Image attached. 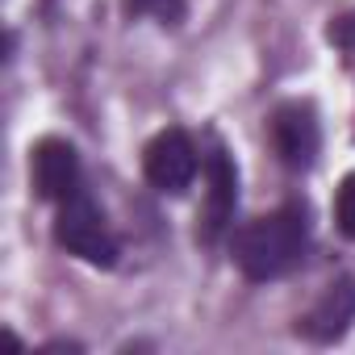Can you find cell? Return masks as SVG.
Listing matches in <instances>:
<instances>
[{
  "label": "cell",
  "instance_id": "2",
  "mask_svg": "<svg viewBox=\"0 0 355 355\" xmlns=\"http://www.w3.org/2000/svg\"><path fill=\"white\" fill-rule=\"evenodd\" d=\"M55 243L63 251H71L76 259L84 263H96V268H113L121 247L105 222V214L96 209V201L88 193H76L67 201H59V218H55Z\"/></svg>",
  "mask_w": 355,
  "mask_h": 355
},
{
  "label": "cell",
  "instance_id": "9",
  "mask_svg": "<svg viewBox=\"0 0 355 355\" xmlns=\"http://www.w3.org/2000/svg\"><path fill=\"white\" fill-rule=\"evenodd\" d=\"M125 9H130V13H155V17H163V21H175V17L184 13L180 0H125Z\"/></svg>",
  "mask_w": 355,
  "mask_h": 355
},
{
  "label": "cell",
  "instance_id": "3",
  "mask_svg": "<svg viewBox=\"0 0 355 355\" xmlns=\"http://www.w3.org/2000/svg\"><path fill=\"white\" fill-rule=\"evenodd\" d=\"M142 171L159 193H184L197 180V146L184 130H163L142 155Z\"/></svg>",
  "mask_w": 355,
  "mask_h": 355
},
{
  "label": "cell",
  "instance_id": "8",
  "mask_svg": "<svg viewBox=\"0 0 355 355\" xmlns=\"http://www.w3.org/2000/svg\"><path fill=\"white\" fill-rule=\"evenodd\" d=\"M334 222H338V230L347 239H355V171L343 180V189L334 197Z\"/></svg>",
  "mask_w": 355,
  "mask_h": 355
},
{
  "label": "cell",
  "instance_id": "7",
  "mask_svg": "<svg viewBox=\"0 0 355 355\" xmlns=\"http://www.w3.org/2000/svg\"><path fill=\"white\" fill-rule=\"evenodd\" d=\"M351 322H355V280L343 276V280H334V284L318 297V305L301 318V330H305L313 343H334V338H343V334L351 330Z\"/></svg>",
  "mask_w": 355,
  "mask_h": 355
},
{
  "label": "cell",
  "instance_id": "1",
  "mask_svg": "<svg viewBox=\"0 0 355 355\" xmlns=\"http://www.w3.org/2000/svg\"><path fill=\"white\" fill-rule=\"evenodd\" d=\"M309 247V222L301 205H284L268 218L247 222L234 234V263L247 280H280L288 276Z\"/></svg>",
  "mask_w": 355,
  "mask_h": 355
},
{
  "label": "cell",
  "instance_id": "5",
  "mask_svg": "<svg viewBox=\"0 0 355 355\" xmlns=\"http://www.w3.org/2000/svg\"><path fill=\"white\" fill-rule=\"evenodd\" d=\"M34 189L46 201H67L80 193V155L63 138H42L34 146Z\"/></svg>",
  "mask_w": 355,
  "mask_h": 355
},
{
  "label": "cell",
  "instance_id": "10",
  "mask_svg": "<svg viewBox=\"0 0 355 355\" xmlns=\"http://www.w3.org/2000/svg\"><path fill=\"white\" fill-rule=\"evenodd\" d=\"M330 38H334L338 46H347V51H355V13H347V17H338V21L330 26Z\"/></svg>",
  "mask_w": 355,
  "mask_h": 355
},
{
  "label": "cell",
  "instance_id": "6",
  "mask_svg": "<svg viewBox=\"0 0 355 355\" xmlns=\"http://www.w3.org/2000/svg\"><path fill=\"white\" fill-rule=\"evenodd\" d=\"M205 175H209V201H205V218H201V239L218 243L222 230L234 218V201H239V171L226 159V150H209L205 159Z\"/></svg>",
  "mask_w": 355,
  "mask_h": 355
},
{
  "label": "cell",
  "instance_id": "4",
  "mask_svg": "<svg viewBox=\"0 0 355 355\" xmlns=\"http://www.w3.org/2000/svg\"><path fill=\"white\" fill-rule=\"evenodd\" d=\"M272 146H276V155H280L284 167L305 171L318 159V146H322V130H318L313 109L301 105V101L280 105L272 113Z\"/></svg>",
  "mask_w": 355,
  "mask_h": 355
}]
</instances>
